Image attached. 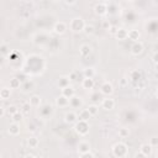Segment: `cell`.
Instances as JSON below:
<instances>
[{
    "mask_svg": "<svg viewBox=\"0 0 158 158\" xmlns=\"http://www.w3.org/2000/svg\"><path fill=\"white\" fill-rule=\"evenodd\" d=\"M85 27V21L81 19V17H74L70 20L69 22V28L72 32L74 33H78V32H81Z\"/></svg>",
    "mask_w": 158,
    "mask_h": 158,
    "instance_id": "1",
    "label": "cell"
},
{
    "mask_svg": "<svg viewBox=\"0 0 158 158\" xmlns=\"http://www.w3.org/2000/svg\"><path fill=\"white\" fill-rule=\"evenodd\" d=\"M112 154L115 157H118V158H122V157H126L127 154V146L122 142H118L116 144L112 146Z\"/></svg>",
    "mask_w": 158,
    "mask_h": 158,
    "instance_id": "2",
    "label": "cell"
},
{
    "mask_svg": "<svg viewBox=\"0 0 158 158\" xmlns=\"http://www.w3.org/2000/svg\"><path fill=\"white\" fill-rule=\"evenodd\" d=\"M74 130L79 136H86L88 132H89V123L86 121H80L79 120L78 122H75Z\"/></svg>",
    "mask_w": 158,
    "mask_h": 158,
    "instance_id": "3",
    "label": "cell"
},
{
    "mask_svg": "<svg viewBox=\"0 0 158 158\" xmlns=\"http://www.w3.org/2000/svg\"><path fill=\"white\" fill-rule=\"evenodd\" d=\"M94 12L99 16H105L107 14V2H98L94 6Z\"/></svg>",
    "mask_w": 158,
    "mask_h": 158,
    "instance_id": "4",
    "label": "cell"
},
{
    "mask_svg": "<svg viewBox=\"0 0 158 158\" xmlns=\"http://www.w3.org/2000/svg\"><path fill=\"white\" fill-rule=\"evenodd\" d=\"M100 93L106 95V96H110L112 93H114V86L110 81H104L100 86Z\"/></svg>",
    "mask_w": 158,
    "mask_h": 158,
    "instance_id": "5",
    "label": "cell"
},
{
    "mask_svg": "<svg viewBox=\"0 0 158 158\" xmlns=\"http://www.w3.org/2000/svg\"><path fill=\"white\" fill-rule=\"evenodd\" d=\"M77 151H78L79 154H84V153L90 152V143H89L88 141H80V142L78 143Z\"/></svg>",
    "mask_w": 158,
    "mask_h": 158,
    "instance_id": "6",
    "label": "cell"
},
{
    "mask_svg": "<svg viewBox=\"0 0 158 158\" xmlns=\"http://www.w3.org/2000/svg\"><path fill=\"white\" fill-rule=\"evenodd\" d=\"M101 107L104 110H112L115 107V100L111 99V98H104L102 101H101Z\"/></svg>",
    "mask_w": 158,
    "mask_h": 158,
    "instance_id": "7",
    "label": "cell"
},
{
    "mask_svg": "<svg viewBox=\"0 0 158 158\" xmlns=\"http://www.w3.org/2000/svg\"><path fill=\"white\" fill-rule=\"evenodd\" d=\"M53 31H54L57 35H63V33H65V31H67V25H65L63 21H58V22L54 23Z\"/></svg>",
    "mask_w": 158,
    "mask_h": 158,
    "instance_id": "8",
    "label": "cell"
},
{
    "mask_svg": "<svg viewBox=\"0 0 158 158\" xmlns=\"http://www.w3.org/2000/svg\"><path fill=\"white\" fill-rule=\"evenodd\" d=\"M77 120H78V115H77L74 111H67V112L64 114V121H65L67 123H69V125L75 123Z\"/></svg>",
    "mask_w": 158,
    "mask_h": 158,
    "instance_id": "9",
    "label": "cell"
},
{
    "mask_svg": "<svg viewBox=\"0 0 158 158\" xmlns=\"http://www.w3.org/2000/svg\"><path fill=\"white\" fill-rule=\"evenodd\" d=\"M142 52H143V44L141 42H138V41L137 42H133V44L131 47V53L133 56H139Z\"/></svg>",
    "mask_w": 158,
    "mask_h": 158,
    "instance_id": "10",
    "label": "cell"
},
{
    "mask_svg": "<svg viewBox=\"0 0 158 158\" xmlns=\"http://www.w3.org/2000/svg\"><path fill=\"white\" fill-rule=\"evenodd\" d=\"M139 37H141V33H139V31H138V30L132 28V30L127 31V38L132 40L133 42H137V41L139 40Z\"/></svg>",
    "mask_w": 158,
    "mask_h": 158,
    "instance_id": "11",
    "label": "cell"
},
{
    "mask_svg": "<svg viewBox=\"0 0 158 158\" xmlns=\"http://www.w3.org/2000/svg\"><path fill=\"white\" fill-rule=\"evenodd\" d=\"M60 95L65 96L67 99H72V98L75 95V90H74V88H73L72 85H69V86L62 89V94H60Z\"/></svg>",
    "mask_w": 158,
    "mask_h": 158,
    "instance_id": "12",
    "label": "cell"
},
{
    "mask_svg": "<svg viewBox=\"0 0 158 158\" xmlns=\"http://www.w3.org/2000/svg\"><path fill=\"white\" fill-rule=\"evenodd\" d=\"M69 105H70L72 107H74V109H78V107H80V106L83 105V100H81L80 96L74 95L72 99H69Z\"/></svg>",
    "mask_w": 158,
    "mask_h": 158,
    "instance_id": "13",
    "label": "cell"
},
{
    "mask_svg": "<svg viewBox=\"0 0 158 158\" xmlns=\"http://www.w3.org/2000/svg\"><path fill=\"white\" fill-rule=\"evenodd\" d=\"M56 105L59 106V107H67V106H69V99H67L63 95H59L56 99Z\"/></svg>",
    "mask_w": 158,
    "mask_h": 158,
    "instance_id": "14",
    "label": "cell"
},
{
    "mask_svg": "<svg viewBox=\"0 0 158 158\" xmlns=\"http://www.w3.org/2000/svg\"><path fill=\"white\" fill-rule=\"evenodd\" d=\"M90 53H91V47H90L89 44L84 43V44H81V46L79 47V54H80L81 57H88Z\"/></svg>",
    "mask_w": 158,
    "mask_h": 158,
    "instance_id": "15",
    "label": "cell"
},
{
    "mask_svg": "<svg viewBox=\"0 0 158 158\" xmlns=\"http://www.w3.org/2000/svg\"><path fill=\"white\" fill-rule=\"evenodd\" d=\"M69 85H70V78H69V77L63 75V77H60V78L58 79V86H59L60 89H64V88H67V86H69Z\"/></svg>",
    "mask_w": 158,
    "mask_h": 158,
    "instance_id": "16",
    "label": "cell"
},
{
    "mask_svg": "<svg viewBox=\"0 0 158 158\" xmlns=\"http://www.w3.org/2000/svg\"><path fill=\"white\" fill-rule=\"evenodd\" d=\"M94 79L93 78H84L83 81H81V86L83 89H86V90H90L94 88Z\"/></svg>",
    "mask_w": 158,
    "mask_h": 158,
    "instance_id": "17",
    "label": "cell"
},
{
    "mask_svg": "<svg viewBox=\"0 0 158 158\" xmlns=\"http://www.w3.org/2000/svg\"><path fill=\"white\" fill-rule=\"evenodd\" d=\"M28 102H30V105L32 106V107H37V106H40L41 105V102H42V99H41V96L40 95H32L31 98H30V100H28Z\"/></svg>",
    "mask_w": 158,
    "mask_h": 158,
    "instance_id": "18",
    "label": "cell"
},
{
    "mask_svg": "<svg viewBox=\"0 0 158 158\" xmlns=\"http://www.w3.org/2000/svg\"><path fill=\"white\" fill-rule=\"evenodd\" d=\"M20 125L19 123H11L10 126H9V130H7V132H9V135H11V136H17L19 133H20Z\"/></svg>",
    "mask_w": 158,
    "mask_h": 158,
    "instance_id": "19",
    "label": "cell"
},
{
    "mask_svg": "<svg viewBox=\"0 0 158 158\" xmlns=\"http://www.w3.org/2000/svg\"><path fill=\"white\" fill-rule=\"evenodd\" d=\"M10 96H11V89L10 88H1L0 89V99L1 100H7V99H10Z\"/></svg>",
    "mask_w": 158,
    "mask_h": 158,
    "instance_id": "20",
    "label": "cell"
},
{
    "mask_svg": "<svg viewBox=\"0 0 158 158\" xmlns=\"http://www.w3.org/2000/svg\"><path fill=\"white\" fill-rule=\"evenodd\" d=\"M139 152H141L142 154H144L146 157H148V156H151V153H152V147H151L148 143H143V144H141V147H139Z\"/></svg>",
    "mask_w": 158,
    "mask_h": 158,
    "instance_id": "21",
    "label": "cell"
},
{
    "mask_svg": "<svg viewBox=\"0 0 158 158\" xmlns=\"http://www.w3.org/2000/svg\"><path fill=\"white\" fill-rule=\"evenodd\" d=\"M91 117V115L88 112V110L86 109H83V110H80V112H79V115H78V118L80 120V121H89V118Z\"/></svg>",
    "mask_w": 158,
    "mask_h": 158,
    "instance_id": "22",
    "label": "cell"
},
{
    "mask_svg": "<svg viewBox=\"0 0 158 158\" xmlns=\"http://www.w3.org/2000/svg\"><path fill=\"white\" fill-rule=\"evenodd\" d=\"M38 144H40V141H38L37 137L31 136V137L27 138V146H28L30 148H36V147H38Z\"/></svg>",
    "mask_w": 158,
    "mask_h": 158,
    "instance_id": "23",
    "label": "cell"
},
{
    "mask_svg": "<svg viewBox=\"0 0 158 158\" xmlns=\"http://www.w3.org/2000/svg\"><path fill=\"white\" fill-rule=\"evenodd\" d=\"M115 37H116L117 40H120V41L126 40V38H127V30H125V28H118L117 32H116V35H115Z\"/></svg>",
    "mask_w": 158,
    "mask_h": 158,
    "instance_id": "24",
    "label": "cell"
},
{
    "mask_svg": "<svg viewBox=\"0 0 158 158\" xmlns=\"http://www.w3.org/2000/svg\"><path fill=\"white\" fill-rule=\"evenodd\" d=\"M31 105H30V102L28 101H25L22 105H21V109H20V111L22 112V115H27V114H30V111H31Z\"/></svg>",
    "mask_w": 158,
    "mask_h": 158,
    "instance_id": "25",
    "label": "cell"
},
{
    "mask_svg": "<svg viewBox=\"0 0 158 158\" xmlns=\"http://www.w3.org/2000/svg\"><path fill=\"white\" fill-rule=\"evenodd\" d=\"M20 85H21V81L19 78L14 77L10 79V89H17V88H20Z\"/></svg>",
    "mask_w": 158,
    "mask_h": 158,
    "instance_id": "26",
    "label": "cell"
},
{
    "mask_svg": "<svg viewBox=\"0 0 158 158\" xmlns=\"http://www.w3.org/2000/svg\"><path fill=\"white\" fill-rule=\"evenodd\" d=\"M22 118H23V115H22L21 111H17L16 114H14V115L11 116V120H12L14 123H20V122L22 121Z\"/></svg>",
    "mask_w": 158,
    "mask_h": 158,
    "instance_id": "27",
    "label": "cell"
},
{
    "mask_svg": "<svg viewBox=\"0 0 158 158\" xmlns=\"http://www.w3.org/2000/svg\"><path fill=\"white\" fill-rule=\"evenodd\" d=\"M86 110H88V112H89L91 116H94V115H96V114L99 112V106L95 105V104H91V105H89V106L86 107Z\"/></svg>",
    "mask_w": 158,
    "mask_h": 158,
    "instance_id": "28",
    "label": "cell"
},
{
    "mask_svg": "<svg viewBox=\"0 0 158 158\" xmlns=\"http://www.w3.org/2000/svg\"><path fill=\"white\" fill-rule=\"evenodd\" d=\"M84 78H94V75H95V69L94 68H85L84 69Z\"/></svg>",
    "mask_w": 158,
    "mask_h": 158,
    "instance_id": "29",
    "label": "cell"
},
{
    "mask_svg": "<svg viewBox=\"0 0 158 158\" xmlns=\"http://www.w3.org/2000/svg\"><path fill=\"white\" fill-rule=\"evenodd\" d=\"M5 111L9 116H12L14 114H16L19 111V107L16 105H10V106H7V109H5Z\"/></svg>",
    "mask_w": 158,
    "mask_h": 158,
    "instance_id": "30",
    "label": "cell"
},
{
    "mask_svg": "<svg viewBox=\"0 0 158 158\" xmlns=\"http://www.w3.org/2000/svg\"><path fill=\"white\" fill-rule=\"evenodd\" d=\"M128 135H130V130H128L127 127H121V128H118V136H120L121 138L128 137Z\"/></svg>",
    "mask_w": 158,
    "mask_h": 158,
    "instance_id": "31",
    "label": "cell"
},
{
    "mask_svg": "<svg viewBox=\"0 0 158 158\" xmlns=\"http://www.w3.org/2000/svg\"><path fill=\"white\" fill-rule=\"evenodd\" d=\"M86 35H91L93 32H94V26L93 25H85V27H84V30H83Z\"/></svg>",
    "mask_w": 158,
    "mask_h": 158,
    "instance_id": "32",
    "label": "cell"
},
{
    "mask_svg": "<svg viewBox=\"0 0 158 158\" xmlns=\"http://www.w3.org/2000/svg\"><path fill=\"white\" fill-rule=\"evenodd\" d=\"M148 144H149L152 148H153V147H157V146H158V138H157L156 136H153V137L149 139V143H148Z\"/></svg>",
    "mask_w": 158,
    "mask_h": 158,
    "instance_id": "33",
    "label": "cell"
},
{
    "mask_svg": "<svg viewBox=\"0 0 158 158\" xmlns=\"http://www.w3.org/2000/svg\"><path fill=\"white\" fill-rule=\"evenodd\" d=\"M117 30H118V27L112 25V26H110V27H109V33H110V35H112V36H115V35H116V32H117Z\"/></svg>",
    "mask_w": 158,
    "mask_h": 158,
    "instance_id": "34",
    "label": "cell"
},
{
    "mask_svg": "<svg viewBox=\"0 0 158 158\" xmlns=\"http://www.w3.org/2000/svg\"><path fill=\"white\" fill-rule=\"evenodd\" d=\"M80 158H94V156L90 153V152H88V153H84V154H80Z\"/></svg>",
    "mask_w": 158,
    "mask_h": 158,
    "instance_id": "35",
    "label": "cell"
},
{
    "mask_svg": "<svg viewBox=\"0 0 158 158\" xmlns=\"http://www.w3.org/2000/svg\"><path fill=\"white\" fill-rule=\"evenodd\" d=\"M152 60H153V63L157 64V62H158V53H157V52L153 53V56H152Z\"/></svg>",
    "mask_w": 158,
    "mask_h": 158,
    "instance_id": "36",
    "label": "cell"
},
{
    "mask_svg": "<svg viewBox=\"0 0 158 158\" xmlns=\"http://www.w3.org/2000/svg\"><path fill=\"white\" fill-rule=\"evenodd\" d=\"M110 26H111V25H110L106 20H104V22H102V27H104V28H106V30H109V27H110Z\"/></svg>",
    "mask_w": 158,
    "mask_h": 158,
    "instance_id": "37",
    "label": "cell"
},
{
    "mask_svg": "<svg viewBox=\"0 0 158 158\" xmlns=\"http://www.w3.org/2000/svg\"><path fill=\"white\" fill-rule=\"evenodd\" d=\"M99 99H100V96H99V94H98V93L91 95V100H93V101H96V100H99Z\"/></svg>",
    "mask_w": 158,
    "mask_h": 158,
    "instance_id": "38",
    "label": "cell"
},
{
    "mask_svg": "<svg viewBox=\"0 0 158 158\" xmlns=\"http://www.w3.org/2000/svg\"><path fill=\"white\" fill-rule=\"evenodd\" d=\"M6 52H7V46H5V44L1 46L0 47V53H6Z\"/></svg>",
    "mask_w": 158,
    "mask_h": 158,
    "instance_id": "39",
    "label": "cell"
},
{
    "mask_svg": "<svg viewBox=\"0 0 158 158\" xmlns=\"http://www.w3.org/2000/svg\"><path fill=\"white\" fill-rule=\"evenodd\" d=\"M135 158H147L144 154H142L141 152H137L136 154H135Z\"/></svg>",
    "mask_w": 158,
    "mask_h": 158,
    "instance_id": "40",
    "label": "cell"
},
{
    "mask_svg": "<svg viewBox=\"0 0 158 158\" xmlns=\"http://www.w3.org/2000/svg\"><path fill=\"white\" fill-rule=\"evenodd\" d=\"M126 84H127V79H126V78H122L121 81H120V85H121V86H125Z\"/></svg>",
    "mask_w": 158,
    "mask_h": 158,
    "instance_id": "41",
    "label": "cell"
},
{
    "mask_svg": "<svg viewBox=\"0 0 158 158\" xmlns=\"http://www.w3.org/2000/svg\"><path fill=\"white\" fill-rule=\"evenodd\" d=\"M6 114V111H5V109L2 107V106H0V117H2L4 115Z\"/></svg>",
    "mask_w": 158,
    "mask_h": 158,
    "instance_id": "42",
    "label": "cell"
},
{
    "mask_svg": "<svg viewBox=\"0 0 158 158\" xmlns=\"http://www.w3.org/2000/svg\"><path fill=\"white\" fill-rule=\"evenodd\" d=\"M64 4H65V5H75L77 1H64Z\"/></svg>",
    "mask_w": 158,
    "mask_h": 158,
    "instance_id": "43",
    "label": "cell"
},
{
    "mask_svg": "<svg viewBox=\"0 0 158 158\" xmlns=\"http://www.w3.org/2000/svg\"><path fill=\"white\" fill-rule=\"evenodd\" d=\"M23 158H36V157H35L33 154H27V156H25Z\"/></svg>",
    "mask_w": 158,
    "mask_h": 158,
    "instance_id": "44",
    "label": "cell"
}]
</instances>
